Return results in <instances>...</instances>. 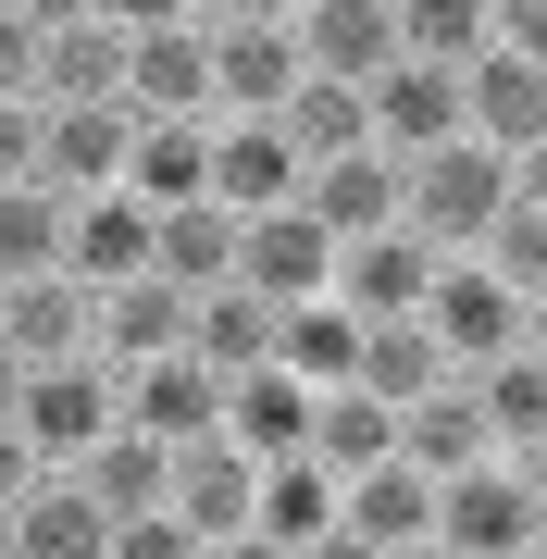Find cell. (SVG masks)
Listing matches in <instances>:
<instances>
[{"instance_id": "obj_24", "label": "cell", "mask_w": 547, "mask_h": 559, "mask_svg": "<svg viewBox=\"0 0 547 559\" xmlns=\"http://www.w3.org/2000/svg\"><path fill=\"white\" fill-rule=\"evenodd\" d=\"M498 436H486V411H473V385L461 373H436L424 399H399V460L411 473H461V460H486Z\"/></svg>"}, {"instance_id": "obj_23", "label": "cell", "mask_w": 547, "mask_h": 559, "mask_svg": "<svg viewBox=\"0 0 547 559\" xmlns=\"http://www.w3.org/2000/svg\"><path fill=\"white\" fill-rule=\"evenodd\" d=\"M124 373V360H163V348H187V286L175 274H124V286H100V336H87Z\"/></svg>"}, {"instance_id": "obj_44", "label": "cell", "mask_w": 547, "mask_h": 559, "mask_svg": "<svg viewBox=\"0 0 547 559\" xmlns=\"http://www.w3.org/2000/svg\"><path fill=\"white\" fill-rule=\"evenodd\" d=\"M13 399H25V360H13V336H0V423H13Z\"/></svg>"}, {"instance_id": "obj_29", "label": "cell", "mask_w": 547, "mask_h": 559, "mask_svg": "<svg viewBox=\"0 0 547 559\" xmlns=\"http://www.w3.org/2000/svg\"><path fill=\"white\" fill-rule=\"evenodd\" d=\"M274 360H286L299 385H348V360H361V311H348L336 286H324V299H286V311H274Z\"/></svg>"}, {"instance_id": "obj_26", "label": "cell", "mask_w": 547, "mask_h": 559, "mask_svg": "<svg viewBox=\"0 0 547 559\" xmlns=\"http://www.w3.org/2000/svg\"><path fill=\"white\" fill-rule=\"evenodd\" d=\"M38 100H124V25H38Z\"/></svg>"}, {"instance_id": "obj_4", "label": "cell", "mask_w": 547, "mask_h": 559, "mask_svg": "<svg viewBox=\"0 0 547 559\" xmlns=\"http://www.w3.org/2000/svg\"><path fill=\"white\" fill-rule=\"evenodd\" d=\"M124 423V385H112V360L100 348H75V360H25V399H13V436L50 460V473H75L87 448H100Z\"/></svg>"}, {"instance_id": "obj_28", "label": "cell", "mask_w": 547, "mask_h": 559, "mask_svg": "<svg viewBox=\"0 0 547 559\" xmlns=\"http://www.w3.org/2000/svg\"><path fill=\"white\" fill-rule=\"evenodd\" d=\"M187 360H200V373H249V360H274V299H249V286H200V299H187Z\"/></svg>"}, {"instance_id": "obj_14", "label": "cell", "mask_w": 547, "mask_h": 559, "mask_svg": "<svg viewBox=\"0 0 547 559\" xmlns=\"http://www.w3.org/2000/svg\"><path fill=\"white\" fill-rule=\"evenodd\" d=\"M0 547L13 559H112V510L87 498L75 473H38L13 510H0Z\"/></svg>"}, {"instance_id": "obj_30", "label": "cell", "mask_w": 547, "mask_h": 559, "mask_svg": "<svg viewBox=\"0 0 547 559\" xmlns=\"http://www.w3.org/2000/svg\"><path fill=\"white\" fill-rule=\"evenodd\" d=\"M473 385V411H486V436L510 448V460H535V436H547V373H535V348H498L486 373H461Z\"/></svg>"}, {"instance_id": "obj_17", "label": "cell", "mask_w": 547, "mask_h": 559, "mask_svg": "<svg viewBox=\"0 0 547 559\" xmlns=\"http://www.w3.org/2000/svg\"><path fill=\"white\" fill-rule=\"evenodd\" d=\"M299 75L311 62H299V38H286V13L274 25H212V112H286Z\"/></svg>"}, {"instance_id": "obj_42", "label": "cell", "mask_w": 547, "mask_h": 559, "mask_svg": "<svg viewBox=\"0 0 547 559\" xmlns=\"http://www.w3.org/2000/svg\"><path fill=\"white\" fill-rule=\"evenodd\" d=\"M200 559H286L274 535H249V522H237V535H200Z\"/></svg>"}, {"instance_id": "obj_9", "label": "cell", "mask_w": 547, "mask_h": 559, "mask_svg": "<svg viewBox=\"0 0 547 559\" xmlns=\"http://www.w3.org/2000/svg\"><path fill=\"white\" fill-rule=\"evenodd\" d=\"M361 124H373V150L385 162H411V150H436V138H461V75L448 62H385V75L361 87Z\"/></svg>"}, {"instance_id": "obj_5", "label": "cell", "mask_w": 547, "mask_h": 559, "mask_svg": "<svg viewBox=\"0 0 547 559\" xmlns=\"http://www.w3.org/2000/svg\"><path fill=\"white\" fill-rule=\"evenodd\" d=\"M461 138H486V150H547V62L535 50H510V38H486L461 62Z\"/></svg>"}, {"instance_id": "obj_39", "label": "cell", "mask_w": 547, "mask_h": 559, "mask_svg": "<svg viewBox=\"0 0 547 559\" xmlns=\"http://www.w3.org/2000/svg\"><path fill=\"white\" fill-rule=\"evenodd\" d=\"M38 473H50V460H38V448H25V436H13V423H0V510H13V498H25V485H38Z\"/></svg>"}, {"instance_id": "obj_45", "label": "cell", "mask_w": 547, "mask_h": 559, "mask_svg": "<svg viewBox=\"0 0 547 559\" xmlns=\"http://www.w3.org/2000/svg\"><path fill=\"white\" fill-rule=\"evenodd\" d=\"M0 13H13V0H0Z\"/></svg>"}, {"instance_id": "obj_3", "label": "cell", "mask_w": 547, "mask_h": 559, "mask_svg": "<svg viewBox=\"0 0 547 559\" xmlns=\"http://www.w3.org/2000/svg\"><path fill=\"white\" fill-rule=\"evenodd\" d=\"M535 311L547 299H523V286H498L473 249H436V274H424V299H411V323L436 336V360L448 373H486L498 348H535Z\"/></svg>"}, {"instance_id": "obj_37", "label": "cell", "mask_w": 547, "mask_h": 559, "mask_svg": "<svg viewBox=\"0 0 547 559\" xmlns=\"http://www.w3.org/2000/svg\"><path fill=\"white\" fill-rule=\"evenodd\" d=\"M0 100H38V25L0 13Z\"/></svg>"}, {"instance_id": "obj_36", "label": "cell", "mask_w": 547, "mask_h": 559, "mask_svg": "<svg viewBox=\"0 0 547 559\" xmlns=\"http://www.w3.org/2000/svg\"><path fill=\"white\" fill-rule=\"evenodd\" d=\"M112 559H200V535H187L175 510H124L112 522Z\"/></svg>"}, {"instance_id": "obj_2", "label": "cell", "mask_w": 547, "mask_h": 559, "mask_svg": "<svg viewBox=\"0 0 547 559\" xmlns=\"http://www.w3.org/2000/svg\"><path fill=\"white\" fill-rule=\"evenodd\" d=\"M436 547L448 559H535L547 547V485H535V460H461V473H436Z\"/></svg>"}, {"instance_id": "obj_15", "label": "cell", "mask_w": 547, "mask_h": 559, "mask_svg": "<svg viewBox=\"0 0 547 559\" xmlns=\"http://www.w3.org/2000/svg\"><path fill=\"white\" fill-rule=\"evenodd\" d=\"M286 38H299V62H311V75H336V87H373L385 62H399L385 0H299V13H286Z\"/></svg>"}, {"instance_id": "obj_32", "label": "cell", "mask_w": 547, "mask_h": 559, "mask_svg": "<svg viewBox=\"0 0 547 559\" xmlns=\"http://www.w3.org/2000/svg\"><path fill=\"white\" fill-rule=\"evenodd\" d=\"M436 373H448V360H436V336H424V323H411V311L361 323V360H348V385H373V399L399 411V399H424Z\"/></svg>"}, {"instance_id": "obj_1", "label": "cell", "mask_w": 547, "mask_h": 559, "mask_svg": "<svg viewBox=\"0 0 547 559\" xmlns=\"http://www.w3.org/2000/svg\"><path fill=\"white\" fill-rule=\"evenodd\" d=\"M523 175H547V150L510 162V150H486V138H436V150L399 162V224H411L424 249H473V237L510 212V187H523Z\"/></svg>"}, {"instance_id": "obj_13", "label": "cell", "mask_w": 547, "mask_h": 559, "mask_svg": "<svg viewBox=\"0 0 547 559\" xmlns=\"http://www.w3.org/2000/svg\"><path fill=\"white\" fill-rule=\"evenodd\" d=\"M124 423H138L150 448H200L212 436V411H224V373H200L187 348H163V360H124Z\"/></svg>"}, {"instance_id": "obj_8", "label": "cell", "mask_w": 547, "mask_h": 559, "mask_svg": "<svg viewBox=\"0 0 547 559\" xmlns=\"http://www.w3.org/2000/svg\"><path fill=\"white\" fill-rule=\"evenodd\" d=\"M124 200H150V212H187V200H212V124L200 112H138L124 124Z\"/></svg>"}, {"instance_id": "obj_21", "label": "cell", "mask_w": 547, "mask_h": 559, "mask_svg": "<svg viewBox=\"0 0 547 559\" xmlns=\"http://www.w3.org/2000/svg\"><path fill=\"white\" fill-rule=\"evenodd\" d=\"M424 274H436V249L411 237V224H373V237H336V299L361 311V323L411 311V299H424Z\"/></svg>"}, {"instance_id": "obj_11", "label": "cell", "mask_w": 547, "mask_h": 559, "mask_svg": "<svg viewBox=\"0 0 547 559\" xmlns=\"http://www.w3.org/2000/svg\"><path fill=\"white\" fill-rule=\"evenodd\" d=\"M124 100H38V187H62V200H87V187L124 175Z\"/></svg>"}, {"instance_id": "obj_34", "label": "cell", "mask_w": 547, "mask_h": 559, "mask_svg": "<svg viewBox=\"0 0 547 559\" xmlns=\"http://www.w3.org/2000/svg\"><path fill=\"white\" fill-rule=\"evenodd\" d=\"M62 212H75V200H62V187H38V175L0 187V286H13V274H50V261H62Z\"/></svg>"}, {"instance_id": "obj_35", "label": "cell", "mask_w": 547, "mask_h": 559, "mask_svg": "<svg viewBox=\"0 0 547 559\" xmlns=\"http://www.w3.org/2000/svg\"><path fill=\"white\" fill-rule=\"evenodd\" d=\"M274 124L299 138V162H336V150H361V138H373V124H361V87H336V75H299Z\"/></svg>"}, {"instance_id": "obj_12", "label": "cell", "mask_w": 547, "mask_h": 559, "mask_svg": "<svg viewBox=\"0 0 547 559\" xmlns=\"http://www.w3.org/2000/svg\"><path fill=\"white\" fill-rule=\"evenodd\" d=\"M124 112L212 124V25H124Z\"/></svg>"}, {"instance_id": "obj_38", "label": "cell", "mask_w": 547, "mask_h": 559, "mask_svg": "<svg viewBox=\"0 0 547 559\" xmlns=\"http://www.w3.org/2000/svg\"><path fill=\"white\" fill-rule=\"evenodd\" d=\"M38 175V100H0V187Z\"/></svg>"}, {"instance_id": "obj_20", "label": "cell", "mask_w": 547, "mask_h": 559, "mask_svg": "<svg viewBox=\"0 0 547 559\" xmlns=\"http://www.w3.org/2000/svg\"><path fill=\"white\" fill-rule=\"evenodd\" d=\"M299 212L324 224V237H373V224H399V162H385L373 138L336 150V162H311V175H299Z\"/></svg>"}, {"instance_id": "obj_31", "label": "cell", "mask_w": 547, "mask_h": 559, "mask_svg": "<svg viewBox=\"0 0 547 559\" xmlns=\"http://www.w3.org/2000/svg\"><path fill=\"white\" fill-rule=\"evenodd\" d=\"M385 448H399V411H385L373 385H324V399H311V460H324V473H361Z\"/></svg>"}, {"instance_id": "obj_19", "label": "cell", "mask_w": 547, "mask_h": 559, "mask_svg": "<svg viewBox=\"0 0 547 559\" xmlns=\"http://www.w3.org/2000/svg\"><path fill=\"white\" fill-rule=\"evenodd\" d=\"M62 274H75V286H124V274H150V200L87 187V200L62 212Z\"/></svg>"}, {"instance_id": "obj_16", "label": "cell", "mask_w": 547, "mask_h": 559, "mask_svg": "<svg viewBox=\"0 0 547 559\" xmlns=\"http://www.w3.org/2000/svg\"><path fill=\"white\" fill-rule=\"evenodd\" d=\"M0 336H13V360H75L100 336V286H75L62 261L50 274H13L0 286Z\"/></svg>"}, {"instance_id": "obj_7", "label": "cell", "mask_w": 547, "mask_h": 559, "mask_svg": "<svg viewBox=\"0 0 547 559\" xmlns=\"http://www.w3.org/2000/svg\"><path fill=\"white\" fill-rule=\"evenodd\" d=\"M299 138L274 112H212V212H286L299 200Z\"/></svg>"}, {"instance_id": "obj_18", "label": "cell", "mask_w": 547, "mask_h": 559, "mask_svg": "<svg viewBox=\"0 0 547 559\" xmlns=\"http://www.w3.org/2000/svg\"><path fill=\"white\" fill-rule=\"evenodd\" d=\"M336 522L361 547H411V535H436V473H411L399 448L361 460V473H336Z\"/></svg>"}, {"instance_id": "obj_10", "label": "cell", "mask_w": 547, "mask_h": 559, "mask_svg": "<svg viewBox=\"0 0 547 559\" xmlns=\"http://www.w3.org/2000/svg\"><path fill=\"white\" fill-rule=\"evenodd\" d=\"M311 399H324V385H299L286 360H249V373H224L212 436L237 448V460H286V448H311Z\"/></svg>"}, {"instance_id": "obj_40", "label": "cell", "mask_w": 547, "mask_h": 559, "mask_svg": "<svg viewBox=\"0 0 547 559\" xmlns=\"http://www.w3.org/2000/svg\"><path fill=\"white\" fill-rule=\"evenodd\" d=\"M100 25H200V0H100Z\"/></svg>"}, {"instance_id": "obj_22", "label": "cell", "mask_w": 547, "mask_h": 559, "mask_svg": "<svg viewBox=\"0 0 547 559\" xmlns=\"http://www.w3.org/2000/svg\"><path fill=\"white\" fill-rule=\"evenodd\" d=\"M249 473H262V460H237L224 436H200V448L163 460V510L187 522V535H237L249 522Z\"/></svg>"}, {"instance_id": "obj_33", "label": "cell", "mask_w": 547, "mask_h": 559, "mask_svg": "<svg viewBox=\"0 0 547 559\" xmlns=\"http://www.w3.org/2000/svg\"><path fill=\"white\" fill-rule=\"evenodd\" d=\"M385 25H399V50H411V62H448V75H461V62L498 38L486 0H385Z\"/></svg>"}, {"instance_id": "obj_25", "label": "cell", "mask_w": 547, "mask_h": 559, "mask_svg": "<svg viewBox=\"0 0 547 559\" xmlns=\"http://www.w3.org/2000/svg\"><path fill=\"white\" fill-rule=\"evenodd\" d=\"M336 522V473L311 448H286V460H262L249 473V535H274V547H311Z\"/></svg>"}, {"instance_id": "obj_43", "label": "cell", "mask_w": 547, "mask_h": 559, "mask_svg": "<svg viewBox=\"0 0 547 559\" xmlns=\"http://www.w3.org/2000/svg\"><path fill=\"white\" fill-rule=\"evenodd\" d=\"M25 25H75V13H100V0H13Z\"/></svg>"}, {"instance_id": "obj_41", "label": "cell", "mask_w": 547, "mask_h": 559, "mask_svg": "<svg viewBox=\"0 0 547 559\" xmlns=\"http://www.w3.org/2000/svg\"><path fill=\"white\" fill-rule=\"evenodd\" d=\"M274 13H299V0H200V25H274Z\"/></svg>"}, {"instance_id": "obj_6", "label": "cell", "mask_w": 547, "mask_h": 559, "mask_svg": "<svg viewBox=\"0 0 547 559\" xmlns=\"http://www.w3.org/2000/svg\"><path fill=\"white\" fill-rule=\"evenodd\" d=\"M237 286L274 299V311L286 299H324V286H336V237L299 200H286V212H237Z\"/></svg>"}, {"instance_id": "obj_46", "label": "cell", "mask_w": 547, "mask_h": 559, "mask_svg": "<svg viewBox=\"0 0 547 559\" xmlns=\"http://www.w3.org/2000/svg\"><path fill=\"white\" fill-rule=\"evenodd\" d=\"M0 559H13V547H0Z\"/></svg>"}, {"instance_id": "obj_27", "label": "cell", "mask_w": 547, "mask_h": 559, "mask_svg": "<svg viewBox=\"0 0 547 559\" xmlns=\"http://www.w3.org/2000/svg\"><path fill=\"white\" fill-rule=\"evenodd\" d=\"M150 274H175L187 299H200V286H237V212H212V200L150 212Z\"/></svg>"}]
</instances>
